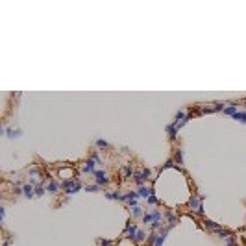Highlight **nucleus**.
I'll return each mask as SVG.
<instances>
[{
	"label": "nucleus",
	"mask_w": 246,
	"mask_h": 246,
	"mask_svg": "<svg viewBox=\"0 0 246 246\" xmlns=\"http://www.w3.org/2000/svg\"><path fill=\"white\" fill-rule=\"evenodd\" d=\"M202 196H198V194H193L191 196V200H189V207L194 211V213H198V215H202L204 213V206H202Z\"/></svg>",
	"instance_id": "nucleus-1"
},
{
	"label": "nucleus",
	"mask_w": 246,
	"mask_h": 246,
	"mask_svg": "<svg viewBox=\"0 0 246 246\" xmlns=\"http://www.w3.org/2000/svg\"><path fill=\"white\" fill-rule=\"evenodd\" d=\"M161 220V213L157 209H154L152 213H144L143 215V222L144 224H154V222H159Z\"/></svg>",
	"instance_id": "nucleus-2"
},
{
	"label": "nucleus",
	"mask_w": 246,
	"mask_h": 246,
	"mask_svg": "<svg viewBox=\"0 0 246 246\" xmlns=\"http://www.w3.org/2000/svg\"><path fill=\"white\" fill-rule=\"evenodd\" d=\"M94 181H96V185H107L111 180H109V176H107L106 172L96 170V172H94Z\"/></svg>",
	"instance_id": "nucleus-3"
},
{
	"label": "nucleus",
	"mask_w": 246,
	"mask_h": 246,
	"mask_svg": "<svg viewBox=\"0 0 246 246\" xmlns=\"http://www.w3.org/2000/svg\"><path fill=\"white\" fill-rule=\"evenodd\" d=\"M137 233H139V228H137L135 224H131V220H130V222H128V226H126V235L133 241V239L137 237Z\"/></svg>",
	"instance_id": "nucleus-4"
},
{
	"label": "nucleus",
	"mask_w": 246,
	"mask_h": 246,
	"mask_svg": "<svg viewBox=\"0 0 246 246\" xmlns=\"http://www.w3.org/2000/svg\"><path fill=\"white\" fill-rule=\"evenodd\" d=\"M167 133H169V139H170V141H174V139L178 137V128H176V124H174V122L167 126Z\"/></svg>",
	"instance_id": "nucleus-5"
},
{
	"label": "nucleus",
	"mask_w": 246,
	"mask_h": 246,
	"mask_svg": "<svg viewBox=\"0 0 246 246\" xmlns=\"http://www.w3.org/2000/svg\"><path fill=\"white\" fill-rule=\"evenodd\" d=\"M94 165H96V163H94L93 159H89V161H87V163L83 165V169H81V170H83V172H91V174H94V172H96Z\"/></svg>",
	"instance_id": "nucleus-6"
},
{
	"label": "nucleus",
	"mask_w": 246,
	"mask_h": 246,
	"mask_svg": "<svg viewBox=\"0 0 246 246\" xmlns=\"http://www.w3.org/2000/svg\"><path fill=\"white\" fill-rule=\"evenodd\" d=\"M22 191H24V196H28V198H33V196H35V187H33V185H30V183H28V185H24V187H22Z\"/></svg>",
	"instance_id": "nucleus-7"
},
{
	"label": "nucleus",
	"mask_w": 246,
	"mask_h": 246,
	"mask_svg": "<svg viewBox=\"0 0 246 246\" xmlns=\"http://www.w3.org/2000/svg\"><path fill=\"white\" fill-rule=\"evenodd\" d=\"M204 226H206V228H209V230H213V231L222 230V228H220V224H217V222H213V220H209V219H206V220H204Z\"/></svg>",
	"instance_id": "nucleus-8"
},
{
	"label": "nucleus",
	"mask_w": 246,
	"mask_h": 246,
	"mask_svg": "<svg viewBox=\"0 0 246 246\" xmlns=\"http://www.w3.org/2000/svg\"><path fill=\"white\" fill-rule=\"evenodd\" d=\"M2 133H4V135H7V137H19V135H20V130H11V128H4V130H2Z\"/></svg>",
	"instance_id": "nucleus-9"
},
{
	"label": "nucleus",
	"mask_w": 246,
	"mask_h": 246,
	"mask_svg": "<svg viewBox=\"0 0 246 246\" xmlns=\"http://www.w3.org/2000/svg\"><path fill=\"white\" fill-rule=\"evenodd\" d=\"M174 163H176V165H183V150H181V148L176 150V154H174Z\"/></svg>",
	"instance_id": "nucleus-10"
},
{
	"label": "nucleus",
	"mask_w": 246,
	"mask_h": 246,
	"mask_svg": "<svg viewBox=\"0 0 246 246\" xmlns=\"http://www.w3.org/2000/svg\"><path fill=\"white\" fill-rule=\"evenodd\" d=\"M154 194V191L152 189H148V187H139V196H143V198H148V196H152Z\"/></svg>",
	"instance_id": "nucleus-11"
},
{
	"label": "nucleus",
	"mask_w": 246,
	"mask_h": 246,
	"mask_svg": "<svg viewBox=\"0 0 246 246\" xmlns=\"http://www.w3.org/2000/svg\"><path fill=\"white\" fill-rule=\"evenodd\" d=\"M59 187H61V183H56V181H50V183H48V187H46V191H48V193H52V194H56V193L59 191Z\"/></svg>",
	"instance_id": "nucleus-12"
},
{
	"label": "nucleus",
	"mask_w": 246,
	"mask_h": 246,
	"mask_svg": "<svg viewBox=\"0 0 246 246\" xmlns=\"http://www.w3.org/2000/svg\"><path fill=\"white\" fill-rule=\"evenodd\" d=\"M233 119H235L237 122H241V124H246V113L244 111H237V113L233 115Z\"/></svg>",
	"instance_id": "nucleus-13"
},
{
	"label": "nucleus",
	"mask_w": 246,
	"mask_h": 246,
	"mask_svg": "<svg viewBox=\"0 0 246 246\" xmlns=\"http://www.w3.org/2000/svg\"><path fill=\"white\" fill-rule=\"evenodd\" d=\"M224 113H226V115H231V117H233V115L237 113V104H233V106H230V107H224Z\"/></svg>",
	"instance_id": "nucleus-14"
},
{
	"label": "nucleus",
	"mask_w": 246,
	"mask_h": 246,
	"mask_svg": "<svg viewBox=\"0 0 246 246\" xmlns=\"http://www.w3.org/2000/svg\"><path fill=\"white\" fill-rule=\"evenodd\" d=\"M146 239H148V235H146L144 231H139V233H137V237H135L133 241H135V243H143V241H146Z\"/></svg>",
	"instance_id": "nucleus-15"
},
{
	"label": "nucleus",
	"mask_w": 246,
	"mask_h": 246,
	"mask_svg": "<svg viewBox=\"0 0 246 246\" xmlns=\"http://www.w3.org/2000/svg\"><path fill=\"white\" fill-rule=\"evenodd\" d=\"M157 237H159V235H157V233H156V231H152V233H150V235H148V239H146V241H148V244H156V241H157Z\"/></svg>",
	"instance_id": "nucleus-16"
},
{
	"label": "nucleus",
	"mask_w": 246,
	"mask_h": 246,
	"mask_svg": "<svg viewBox=\"0 0 246 246\" xmlns=\"http://www.w3.org/2000/svg\"><path fill=\"white\" fill-rule=\"evenodd\" d=\"M96 146L98 148H109V143L104 141V139H96Z\"/></svg>",
	"instance_id": "nucleus-17"
},
{
	"label": "nucleus",
	"mask_w": 246,
	"mask_h": 246,
	"mask_svg": "<svg viewBox=\"0 0 246 246\" xmlns=\"http://www.w3.org/2000/svg\"><path fill=\"white\" fill-rule=\"evenodd\" d=\"M131 215L133 217H143V209L139 206H135V207H131Z\"/></svg>",
	"instance_id": "nucleus-18"
},
{
	"label": "nucleus",
	"mask_w": 246,
	"mask_h": 246,
	"mask_svg": "<svg viewBox=\"0 0 246 246\" xmlns=\"http://www.w3.org/2000/svg\"><path fill=\"white\" fill-rule=\"evenodd\" d=\"M85 191H87V193H96V191H100V185H96V183H94V185H87Z\"/></svg>",
	"instance_id": "nucleus-19"
},
{
	"label": "nucleus",
	"mask_w": 246,
	"mask_h": 246,
	"mask_svg": "<svg viewBox=\"0 0 246 246\" xmlns=\"http://www.w3.org/2000/svg\"><path fill=\"white\" fill-rule=\"evenodd\" d=\"M217 235H219V237H222V239L231 237V233H230V231H226V230H219V231H217Z\"/></svg>",
	"instance_id": "nucleus-20"
},
{
	"label": "nucleus",
	"mask_w": 246,
	"mask_h": 246,
	"mask_svg": "<svg viewBox=\"0 0 246 246\" xmlns=\"http://www.w3.org/2000/svg\"><path fill=\"white\" fill-rule=\"evenodd\" d=\"M213 109H215V111H220V109L224 111V102H215V104H213Z\"/></svg>",
	"instance_id": "nucleus-21"
},
{
	"label": "nucleus",
	"mask_w": 246,
	"mask_h": 246,
	"mask_svg": "<svg viewBox=\"0 0 246 246\" xmlns=\"http://www.w3.org/2000/svg\"><path fill=\"white\" fill-rule=\"evenodd\" d=\"M133 174H135V172H133L131 167H124V176H126V178H130V176H133Z\"/></svg>",
	"instance_id": "nucleus-22"
},
{
	"label": "nucleus",
	"mask_w": 246,
	"mask_h": 246,
	"mask_svg": "<svg viewBox=\"0 0 246 246\" xmlns=\"http://www.w3.org/2000/svg\"><path fill=\"white\" fill-rule=\"evenodd\" d=\"M44 194V187L43 185H37L35 187V196H43Z\"/></svg>",
	"instance_id": "nucleus-23"
},
{
	"label": "nucleus",
	"mask_w": 246,
	"mask_h": 246,
	"mask_svg": "<svg viewBox=\"0 0 246 246\" xmlns=\"http://www.w3.org/2000/svg\"><path fill=\"white\" fill-rule=\"evenodd\" d=\"M146 200H148V204H150V206H154V204H156V202H157V198H156V196H154V194H152V196H148V198H146Z\"/></svg>",
	"instance_id": "nucleus-24"
},
{
	"label": "nucleus",
	"mask_w": 246,
	"mask_h": 246,
	"mask_svg": "<svg viewBox=\"0 0 246 246\" xmlns=\"http://www.w3.org/2000/svg\"><path fill=\"white\" fill-rule=\"evenodd\" d=\"M98 243H100V246H111V241H107V239H100Z\"/></svg>",
	"instance_id": "nucleus-25"
},
{
	"label": "nucleus",
	"mask_w": 246,
	"mask_h": 246,
	"mask_svg": "<svg viewBox=\"0 0 246 246\" xmlns=\"http://www.w3.org/2000/svg\"><path fill=\"white\" fill-rule=\"evenodd\" d=\"M226 246H235V239H233V237H228V243H226Z\"/></svg>",
	"instance_id": "nucleus-26"
},
{
	"label": "nucleus",
	"mask_w": 246,
	"mask_h": 246,
	"mask_svg": "<svg viewBox=\"0 0 246 246\" xmlns=\"http://www.w3.org/2000/svg\"><path fill=\"white\" fill-rule=\"evenodd\" d=\"M13 193H15V194H24V191H22L20 187H15V189H13Z\"/></svg>",
	"instance_id": "nucleus-27"
},
{
	"label": "nucleus",
	"mask_w": 246,
	"mask_h": 246,
	"mask_svg": "<svg viewBox=\"0 0 246 246\" xmlns=\"http://www.w3.org/2000/svg\"><path fill=\"white\" fill-rule=\"evenodd\" d=\"M30 174H31V176H37V174H39V170H37V169H31V170H30Z\"/></svg>",
	"instance_id": "nucleus-28"
},
{
	"label": "nucleus",
	"mask_w": 246,
	"mask_h": 246,
	"mask_svg": "<svg viewBox=\"0 0 246 246\" xmlns=\"http://www.w3.org/2000/svg\"><path fill=\"white\" fill-rule=\"evenodd\" d=\"M9 244H11V239H6V241H4V244H2V246H9Z\"/></svg>",
	"instance_id": "nucleus-29"
}]
</instances>
